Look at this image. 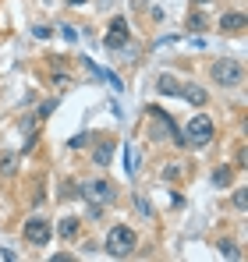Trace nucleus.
<instances>
[{
	"label": "nucleus",
	"mask_w": 248,
	"mask_h": 262,
	"mask_svg": "<svg viewBox=\"0 0 248 262\" xmlns=\"http://www.w3.org/2000/svg\"><path fill=\"white\" fill-rule=\"evenodd\" d=\"M163 181H177V177H181V167H163Z\"/></svg>",
	"instance_id": "nucleus-20"
},
{
	"label": "nucleus",
	"mask_w": 248,
	"mask_h": 262,
	"mask_svg": "<svg viewBox=\"0 0 248 262\" xmlns=\"http://www.w3.org/2000/svg\"><path fill=\"white\" fill-rule=\"evenodd\" d=\"M22 234H25V241H29V245H46V241L53 237V227H50V220L32 216V220H25Z\"/></svg>",
	"instance_id": "nucleus-4"
},
{
	"label": "nucleus",
	"mask_w": 248,
	"mask_h": 262,
	"mask_svg": "<svg viewBox=\"0 0 248 262\" xmlns=\"http://www.w3.org/2000/svg\"><path fill=\"white\" fill-rule=\"evenodd\" d=\"M57 230H60V237H68V241H71V237L78 234V216H64Z\"/></svg>",
	"instance_id": "nucleus-13"
},
{
	"label": "nucleus",
	"mask_w": 248,
	"mask_h": 262,
	"mask_svg": "<svg viewBox=\"0 0 248 262\" xmlns=\"http://www.w3.org/2000/svg\"><path fill=\"white\" fill-rule=\"evenodd\" d=\"M216 248H220V255H223V259H238V252H234V245H231V241H220Z\"/></svg>",
	"instance_id": "nucleus-18"
},
{
	"label": "nucleus",
	"mask_w": 248,
	"mask_h": 262,
	"mask_svg": "<svg viewBox=\"0 0 248 262\" xmlns=\"http://www.w3.org/2000/svg\"><path fill=\"white\" fill-rule=\"evenodd\" d=\"M245 14H241V11H231V14H223V18H220V29H223V32H241V29H245Z\"/></svg>",
	"instance_id": "nucleus-9"
},
{
	"label": "nucleus",
	"mask_w": 248,
	"mask_h": 262,
	"mask_svg": "<svg viewBox=\"0 0 248 262\" xmlns=\"http://www.w3.org/2000/svg\"><path fill=\"white\" fill-rule=\"evenodd\" d=\"M227 181H231V167H220V170L213 174V184H216V188H223Z\"/></svg>",
	"instance_id": "nucleus-16"
},
{
	"label": "nucleus",
	"mask_w": 248,
	"mask_h": 262,
	"mask_svg": "<svg viewBox=\"0 0 248 262\" xmlns=\"http://www.w3.org/2000/svg\"><path fill=\"white\" fill-rule=\"evenodd\" d=\"M96 4H99V7H103V11H107V7H110V4H114V0H96Z\"/></svg>",
	"instance_id": "nucleus-22"
},
{
	"label": "nucleus",
	"mask_w": 248,
	"mask_h": 262,
	"mask_svg": "<svg viewBox=\"0 0 248 262\" xmlns=\"http://www.w3.org/2000/svg\"><path fill=\"white\" fill-rule=\"evenodd\" d=\"M135 248H138V237H135L131 227H110V234H107V252H110V255L124 259V255H131Z\"/></svg>",
	"instance_id": "nucleus-2"
},
{
	"label": "nucleus",
	"mask_w": 248,
	"mask_h": 262,
	"mask_svg": "<svg viewBox=\"0 0 248 262\" xmlns=\"http://www.w3.org/2000/svg\"><path fill=\"white\" fill-rule=\"evenodd\" d=\"M177 96H184L192 106H206V99H209L202 85H181V92H177Z\"/></svg>",
	"instance_id": "nucleus-8"
},
{
	"label": "nucleus",
	"mask_w": 248,
	"mask_h": 262,
	"mask_svg": "<svg viewBox=\"0 0 248 262\" xmlns=\"http://www.w3.org/2000/svg\"><path fill=\"white\" fill-rule=\"evenodd\" d=\"M131 4H135V7H146V4H149V0H131Z\"/></svg>",
	"instance_id": "nucleus-23"
},
{
	"label": "nucleus",
	"mask_w": 248,
	"mask_h": 262,
	"mask_svg": "<svg viewBox=\"0 0 248 262\" xmlns=\"http://www.w3.org/2000/svg\"><path fill=\"white\" fill-rule=\"evenodd\" d=\"M135 209H138L146 220H153V206H149V199H146V195H138V191H135Z\"/></svg>",
	"instance_id": "nucleus-15"
},
{
	"label": "nucleus",
	"mask_w": 248,
	"mask_h": 262,
	"mask_svg": "<svg viewBox=\"0 0 248 262\" xmlns=\"http://www.w3.org/2000/svg\"><path fill=\"white\" fill-rule=\"evenodd\" d=\"M138 167H142V156H138V149L128 142V145H124V170H128V177L138 174Z\"/></svg>",
	"instance_id": "nucleus-10"
},
{
	"label": "nucleus",
	"mask_w": 248,
	"mask_h": 262,
	"mask_svg": "<svg viewBox=\"0 0 248 262\" xmlns=\"http://www.w3.org/2000/svg\"><path fill=\"white\" fill-rule=\"evenodd\" d=\"M234 206H238V209H248V191H245V188L234 191Z\"/></svg>",
	"instance_id": "nucleus-19"
},
{
	"label": "nucleus",
	"mask_w": 248,
	"mask_h": 262,
	"mask_svg": "<svg viewBox=\"0 0 248 262\" xmlns=\"http://www.w3.org/2000/svg\"><path fill=\"white\" fill-rule=\"evenodd\" d=\"M156 92H160V96H177V92H181V82H177L174 75H160V78H156Z\"/></svg>",
	"instance_id": "nucleus-11"
},
{
	"label": "nucleus",
	"mask_w": 248,
	"mask_h": 262,
	"mask_svg": "<svg viewBox=\"0 0 248 262\" xmlns=\"http://www.w3.org/2000/svg\"><path fill=\"white\" fill-rule=\"evenodd\" d=\"M199 4H202V0H199Z\"/></svg>",
	"instance_id": "nucleus-24"
},
{
	"label": "nucleus",
	"mask_w": 248,
	"mask_h": 262,
	"mask_svg": "<svg viewBox=\"0 0 248 262\" xmlns=\"http://www.w3.org/2000/svg\"><path fill=\"white\" fill-rule=\"evenodd\" d=\"M0 174H4V177H14V174H18V156H14V152H7V156L0 160Z\"/></svg>",
	"instance_id": "nucleus-14"
},
{
	"label": "nucleus",
	"mask_w": 248,
	"mask_h": 262,
	"mask_svg": "<svg viewBox=\"0 0 248 262\" xmlns=\"http://www.w3.org/2000/svg\"><path fill=\"white\" fill-rule=\"evenodd\" d=\"M82 4H89V0H68V7H82Z\"/></svg>",
	"instance_id": "nucleus-21"
},
{
	"label": "nucleus",
	"mask_w": 248,
	"mask_h": 262,
	"mask_svg": "<svg viewBox=\"0 0 248 262\" xmlns=\"http://www.w3.org/2000/svg\"><path fill=\"white\" fill-rule=\"evenodd\" d=\"M89 202H96V206H110L114 199H117V188L110 184V181H92L89 184V191H82Z\"/></svg>",
	"instance_id": "nucleus-5"
},
{
	"label": "nucleus",
	"mask_w": 248,
	"mask_h": 262,
	"mask_svg": "<svg viewBox=\"0 0 248 262\" xmlns=\"http://www.w3.org/2000/svg\"><path fill=\"white\" fill-rule=\"evenodd\" d=\"M53 110H57V99H46V103L39 106V114H36V117H39V121H46V117H50Z\"/></svg>",
	"instance_id": "nucleus-17"
},
{
	"label": "nucleus",
	"mask_w": 248,
	"mask_h": 262,
	"mask_svg": "<svg viewBox=\"0 0 248 262\" xmlns=\"http://www.w3.org/2000/svg\"><path fill=\"white\" fill-rule=\"evenodd\" d=\"M110 160H114V138H103L96 145V152H92V163L96 167H110Z\"/></svg>",
	"instance_id": "nucleus-7"
},
{
	"label": "nucleus",
	"mask_w": 248,
	"mask_h": 262,
	"mask_svg": "<svg viewBox=\"0 0 248 262\" xmlns=\"http://www.w3.org/2000/svg\"><path fill=\"white\" fill-rule=\"evenodd\" d=\"M103 43H107V50H124L128 46V21L124 18H114L110 21V32H107Z\"/></svg>",
	"instance_id": "nucleus-6"
},
{
	"label": "nucleus",
	"mask_w": 248,
	"mask_h": 262,
	"mask_svg": "<svg viewBox=\"0 0 248 262\" xmlns=\"http://www.w3.org/2000/svg\"><path fill=\"white\" fill-rule=\"evenodd\" d=\"M213 121H209L206 114H195L192 121H188V128H184V145H192V149H206L209 142H213Z\"/></svg>",
	"instance_id": "nucleus-1"
},
{
	"label": "nucleus",
	"mask_w": 248,
	"mask_h": 262,
	"mask_svg": "<svg viewBox=\"0 0 248 262\" xmlns=\"http://www.w3.org/2000/svg\"><path fill=\"white\" fill-rule=\"evenodd\" d=\"M213 82H216V85H227V89L241 85V82H245V68H241L234 57H223V60L213 64Z\"/></svg>",
	"instance_id": "nucleus-3"
},
{
	"label": "nucleus",
	"mask_w": 248,
	"mask_h": 262,
	"mask_svg": "<svg viewBox=\"0 0 248 262\" xmlns=\"http://www.w3.org/2000/svg\"><path fill=\"white\" fill-rule=\"evenodd\" d=\"M82 68H89V71H92V75H96L99 82H110V85H114V89H121V78H117L114 71H103V68H96L92 60H82Z\"/></svg>",
	"instance_id": "nucleus-12"
}]
</instances>
